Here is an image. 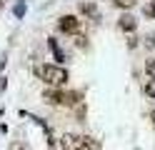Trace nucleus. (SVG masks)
Instances as JSON below:
<instances>
[{"label":"nucleus","mask_w":155,"mask_h":150,"mask_svg":"<svg viewBox=\"0 0 155 150\" xmlns=\"http://www.w3.org/2000/svg\"><path fill=\"white\" fill-rule=\"evenodd\" d=\"M35 78L43 80L45 85L50 88H63L68 80H70V73H68V68L58 65V63H45V65H35Z\"/></svg>","instance_id":"nucleus-1"},{"label":"nucleus","mask_w":155,"mask_h":150,"mask_svg":"<svg viewBox=\"0 0 155 150\" xmlns=\"http://www.w3.org/2000/svg\"><path fill=\"white\" fill-rule=\"evenodd\" d=\"M43 100L48 105H65V108H73V105H80L83 93L78 90H63V88H48L43 93Z\"/></svg>","instance_id":"nucleus-2"},{"label":"nucleus","mask_w":155,"mask_h":150,"mask_svg":"<svg viewBox=\"0 0 155 150\" xmlns=\"http://www.w3.org/2000/svg\"><path fill=\"white\" fill-rule=\"evenodd\" d=\"M60 150H98V143L90 135H78V133H65L58 140Z\"/></svg>","instance_id":"nucleus-3"},{"label":"nucleus","mask_w":155,"mask_h":150,"mask_svg":"<svg viewBox=\"0 0 155 150\" xmlns=\"http://www.w3.org/2000/svg\"><path fill=\"white\" fill-rule=\"evenodd\" d=\"M80 28H83L80 18L73 15V13H68V15H60V18H58V30H60L63 35H78V33H80Z\"/></svg>","instance_id":"nucleus-4"},{"label":"nucleus","mask_w":155,"mask_h":150,"mask_svg":"<svg viewBox=\"0 0 155 150\" xmlns=\"http://www.w3.org/2000/svg\"><path fill=\"white\" fill-rule=\"evenodd\" d=\"M118 28L123 30V33H135V28H138V20H135V15L133 13H123L120 18H118Z\"/></svg>","instance_id":"nucleus-5"},{"label":"nucleus","mask_w":155,"mask_h":150,"mask_svg":"<svg viewBox=\"0 0 155 150\" xmlns=\"http://www.w3.org/2000/svg\"><path fill=\"white\" fill-rule=\"evenodd\" d=\"M80 13L88 18V20H93V23H100V10H98V5H95V3L80 0Z\"/></svg>","instance_id":"nucleus-6"},{"label":"nucleus","mask_w":155,"mask_h":150,"mask_svg":"<svg viewBox=\"0 0 155 150\" xmlns=\"http://www.w3.org/2000/svg\"><path fill=\"white\" fill-rule=\"evenodd\" d=\"M48 48H50V53H53V58H55V63H58V65H63V63H65V53H63L60 43H58L55 38H48Z\"/></svg>","instance_id":"nucleus-7"},{"label":"nucleus","mask_w":155,"mask_h":150,"mask_svg":"<svg viewBox=\"0 0 155 150\" xmlns=\"http://www.w3.org/2000/svg\"><path fill=\"white\" fill-rule=\"evenodd\" d=\"M25 10H28V3H25V0H18V3L13 5V18L15 20H23L25 18Z\"/></svg>","instance_id":"nucleus-8"},{"label":"nucleus","mask_w":155,"mask_h":150,"mask_svg":"<svg viewBox=\"0 0 155 150\" xmlns=\"http://www.w3.org/2000/svg\"><path fill=\"white\" fill-rule=\"evenodd\" d=\"M135 3H138V0H113V5L120 8V10H133Z\"/></svg>","instance_id":"nucleus-9"},{"label":"nucleus","mask_w":155,"mask_h":150,"mask_svg":"<svg viewBox=\"0 0 155 150\" xmlns=\"http://www.w3.org/2000/svg\"><path fill=\"white\" fill-rule=\"evenodd\" d=\"M145 95H148L150 100H155V78H148V83H145Z\"/></svg>","instance_id":"nucleus-10"},{"label":"nucleus","mask_w":155,"mask_h":150,"mask_svg":"<svg viewBox=\"0 0 155 150\" xmlns=\"http://www.w3.org/2000/svg\"><path fill=\"white\" fill-rule=\"evenodd\" d=\"M143 15H145V18H150V20H155V0H150V3L143 8Z\"/></svg>","instance_id":"nucleus-11"},{"label":"nucleus","mask_w":155,"mask_h":150,"mask_svg":"<svg viewBox=\"0 0 155 150\" xmlns=\"http://www.w3.org/2000/svg\"><path fill=\"white\" fill-rule=\"evenodd\" d=\"M145 73H148V78H155V58L145 60Z\"/></svg>","instance_id":"nucleus-12"},{"label":"nucleus","mask_w":155,"mask_h":150,"mask_svg":"<svg viewBox=\"0 0 155 150\" xmlns=\"http://www.w3.org/2000/svg\"><path fill=\"white\" fill-rule=\"evenodd\" d=\"M73 38H75V45H78V48H83V50L88 48V38H85V35L78 33V35H73Z\"/></svg>","instance_id":"nucleus-13"},{"label":"nucleus","mask_w":155,"mask_h":150,"mask_svg":"<svg viewBox=\"0 0 155 150\" xmlns=\"http://www.w3.org/2000/svg\"><path fill=\"white\" fill-rule=\"evenodd\" d=\"M128 48H130V50H133V48H138V35H135V33L128 35Z\"/></svg>","instance_id":"nucleus-14"},{"label":"nucleus","mask_w":155,"mask_h":150,"mask_svg":"<svg viewBox=\"0 0 155 150\" xmlns=\"http://www.w3.org/2000/svg\"><path fill=\"white\" fill-rule=\"evenodd\" d=\"M145 48H148V50H155V33L145 38Z\"/></svg>","instance_id":"nucleus-15"},{"label":"nucleus","mask_w":155,"mask_h":150,"mask_svg":"<svg viewBox=\"0 0 155 150\" xmlns=\"http://www.w3.org/2000/svg\"><path fill=\"white\" fill-rule=\"evenodd\" d=\"M150 123H153V128H155V110H150Z\"/></svg>","instance_id":"nucleus-16"},{"label":"nucleus","mask_w":155,"mask_h":150,"mask_svg":"<svg viewBox=\"0 0 155 150\" xmlns=\"http://www.w3.org/2000/svg\"><path fill=\"white\" fill-rule=\"evenodd\" d=\"M3 3H5V0H0V8H3Z\"/></svg>","instance_id":"nucleus-17"}]
</instances>
